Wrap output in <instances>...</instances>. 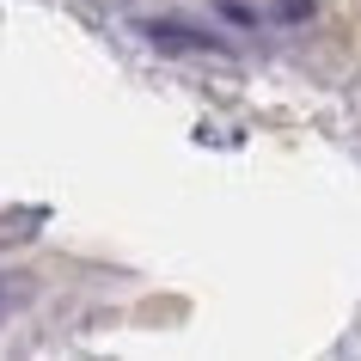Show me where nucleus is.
Segmentation results:
<instances>
[{
	"label": "nucleus",
	"mask_w": 361,
	"mask_h": 361,
	"mask_svg": "<svg viewBox=\"0 0 361 361\" xmlns=\"http://www.w3.org/2000/svg\"><path fill=\"white\" fill-rule=\"evenodd\" d=\"M141 31H147V43H153V49H166V56H184V49L227 56V43L214 37V31H196V25H184V19H147Z\"/></svg>",
	"instance_id": "f257e3e1"
},
{
	"label": "nucleus",
	"mask_w": 361,
	"mask_h": 361,
	"mask_svg": "<svg viewBox=\"0 0 361 361\" xmlns=\"http://www.w3.org/2000/svg\"><path fill=\"white\" fill-rule=\"evenodd\" d=\"M276 13H282V19H306V13H312V0H282Z\"/></svg>",
	"instance_id": "f03ea898"
}]
</instances>
